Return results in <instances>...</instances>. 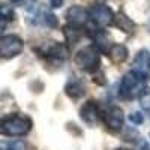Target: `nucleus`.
<instances>
[{
	"label": "nucleus",
	"mask_w": 150,
	"mask_h": 150,
	"mask_svg": "<svg viewBox=\"0 0 150 150\" xmlns=\"http://www.w3.org/2000/svg\"><path fill=\"white\" fill-rule=\"evenodd\" d=\"M33 128V120L23 112H12L0 119V135L5 137H20L27 135Z\"/></svg>",
	"instance_id": "1"
},
{
	"label": "nucleus",
	"mask_w": 150,
	"mask_h": 150,
	"mask_svg": "<svg viewBox=\"0 0 150 150\" xmlns=\"http://www.w3.org/2000/svg\"><path fill=\"white\" fill-rule=\"evenodd\" d=\"M74 62L81 71L95 75L101 71V53L95 47H84L78 50L74 57Z\"/></svg>",
	"instance_id": "2"
},
{
	"label": "nucleus",
	"mask_w": 150,
	"mask_h": 150,
	"mask_svg": "<svg viewBox=\"0 0 150 150\" xmlns=\"http://www.w3.org/2000/svg\"><path fill=\"white\" fill-rule=\"evenodd\" d=\"M144 80L137 75L134 71H129L128 74L123 75V78L120 81L119 86V96L125 101H132V99L138 98V95L141 93V90L144 89Z\"/></svg>",
	"instance_id": "3"
},
{
	"label": "nucleus",
	"mask_w": 150,
	"mask_h": 150,
	"mask_svg": "<svg viewBox=\"0 0 150 150\" xmlns=\"http://www.w3.org/2000/svg\"><path fill=\"white\" fill-rule=\"evenodd\" d=\"M36 53L42 59H45L47 62H50V63L62 65L68 59L69 50L65 44H60L56 41H48V42H44L39 48H36Z\"/></svg>",
	"instance_id": "4"
},
{
	"label": "nucleus",
	"mask_w": 150,
	"mask_h": 150,
	"mask_svg": "<svg viewBox=\"0 0 150 150\" xmlns=\"http://www.w3.org/2000/svg\"><path fill=\"white\" fill-rule=\"evenodd\" d=\"M24 50V41L18 35H3L0 36V59L11 60L18 57Z\"/></svg>",
	"instance_id": "5"
},
{
	"label": "nucleus",
	"mask_w": 150,
	"mask_h": 150,
	"mask_svg": "<svg viewBox=\"0 0 150 150\" xmlns=\"http://www.w3.org/2000/svg\"><path fill=\"white\" fill-rule=\"evenodd\" d=\"M101 120L110 132L119 134L125 126V112L119 105H108L101 111Z\"/></svg>",
	"instance_id": "6"
},
{
	"label": "nucleus",
	"mask_w": 150,
	"mask_h": 150,
	"mask_svg": "<svg viewBox=\"0 0 150 150\" xmlns=\"http://www.w3.org/2000/svg\"><path fill=\"white\" fill-rule=\"evenodd\" d=\"M89 18L92 23L96 24V27H110L114 23V11L105 3L99 2L89 9Z\"/></svg>",
	"instance_id": "7"
},
{
	"label": "nucleus",
	"mask_w": 150,
	"mask_h": 150,
	"mask_svg": "<svg viewBox=\"0 0 150 150\" xmlns=\"http://www.w3.org/2000/svg\"><path fill=\"white\" fill-rule=\"evenodd\" d=\"M131 71H134L137 75H140L144 81L150 80V51L149 50L143 48L135 54Z\"/></svg>",
	"instance_id": "8"
},
{
	"label": "nucleus",
	"mask_w": 150,
	"mask_h": 150,
	"mask_svg": "<svg viewBox=\"0 0 150 150\" xmlns=\"http://www.w3.org/2000/svg\"><path fill=\"white\" fill-rule=\"evenodd\" d=\"M66 21L69 24L78 27H86V24L90 21L89 18V9H86L80 5H72L68 11H66Z\"/></svg>",
	"instance_id": "9"
},
{
	"label": "nucleus",
	"mask_w": 150,
	"mask_h": 150,
	"mask_svg": "<svg viewBox=\"0 0 150 150\" xmlns=\"http://www.w3.org/2000/svg\"><path fill=\"white\" fill-rule=\"evenodd\" d=\"M80 117L81 120L87 125V126H95L98 123V120L101 119V111H99V107L95 101H87L81 105L80 108Z\"/></svg>",
	"instance_id": "10"
},
{
	"label": "nucleus",
	"mask_w": 150,
	"mask_h": 150,
	"mask_svg": "<svg viewBox=\"0 0 150 150\" xmlns=\"http://www.w3.org/2000/svg\"><path fill=\"white\" fill-rule=\"evenodd\" d=\"M65 95L72 99V101H78L86 95V86L84 83L77 78V77H71L68 83L65 84Z\"/></svg>",
	"instance_id": "11"
},
{
	"label": "nucleus",
	"mask_w": 150,
	"mask_h": 150,
	"mask_svg": "<svg viewBox=\"0 0 150 150\" xmlns=\"http://www.w3.org/2000/svg\"><path fill=\"white\" fill-rule=\"evenodd\" d=\"M90 36H92V39H93V47L98 50L99 53H105V54H107L108 50H110V47L112 45L110 35H108L104 29L98 27V29H95V30L90 33Z\"/></svg>",
	"instance_id": "12"
},
{
	"label": "nucleus",
	"mask_w": 150,
	"mask_h": 150,
	"mask_svg": "<svg viewBox=\"0 0 150 150\" xmlns=\"http://www.w3.org/2000/svg\"><path fill=\"white\" fill-rule=\"evenodd\" d=\"M112 26H116L120 32H123V33H128V35H131L132 32H134V29H135V23L125 14V12H122V11H119L117 14H114V23H112Z\"/></svg>",
	"instance_id": "13"
},
{
	"label": "nucleus",
	"mask_w": 150,
	"mask_h": 150,
	"mask_svg": "<svg viewBox=\"0 0 150 150\" xmlns=\"http://www.w3.org/2000/svg\"><path fill=\"white\" fill-rule=\"evenodd\" d=\"M128 54H129L128 48L125 47L123 44H112L110 47V50H108V53H107V56L111 59V62L116 63V65L123 63V62L128 59Z\"/></svg>",
	"instance_id": "14"
},
{
	"label": "nucleus",
	"mask_w": 150,
	"mask_h": 150,
	"mask_svg": "<svg viewBox=\"0 0 150 150\" xmlns=\"http://www.w3.org/2000/svg\"><path fill=\"white\" fill-rule=\"evenodd\" d=\"M83 30L84 27H78V26H74V24H66L63 27V33H65V38L69 44H75L83 35Z\"/></svg>",
	"instance_id": "15"
},
{
	"label": "nucleus",
	"mask_w": 150,
	"mask_h": 150,
	"mask_svg": "<svg viewBox=\"0 0 150 150\" xmlns=\"http://www.w3.org/2000/svg\"><path fill=\"white\" fill-rule=\"evenodd\" d=\"M138 105L144 114L150 117V87H144L141 93L138 95Z\"/></svg>",
	"instance_id": "16"
},
{
	"label": "nucleus",
	"mask_w": 150,
	"mask_h": 150,
	"mask_svg": "<svg viewBox=\"0 0 150 150\" xmlns=\"http://www.w3.org/2000/svg\"><path fill=\"white\" fill-rule=\"evenodd\" d=\"M0 150H26V143L21 140L0 143Z\"/></svg>",
	"instance_id": "17"
},
{
	"label": "nucleus",
	"mask_w": 150,
	"mask_h": 150,
	"mask_svg": "<svg viewBox=\"0 0 150 150\" xmlns=\"http://www.w3.org/2000/svg\"><path fill=\"white\" fill-rule=\"evenodd\" d=\"M0 18L6 20L8 23L12 21L15 18V14H14V9L8 5H0Z\"/></svg>",
	"instance_id": "18"
},
{
	"label": "nucleus",
	"mask_w": 150,
	"mask_h": 150,
	"mask_svg": "<svg viewBox=\"0 0 150 150\" xmlns=\"http://www.w3.org/2000/svg\"><path fill=\"white\" fill-rule=\"evenodd\" d=\"M129 122L134 123V125H143L144 123V116L140 111H134V112L129 114Z\"/></svg>",
	"instance_id": "19"
},
{
	"label": "nucleus",
	"mask_w": 150,
	"mask_h": 150,
	"mask_svg": "<svg viewBox=\"0 0 150 150\" xmlns=\"http://www.w3.org/2000/svg\"><path fill=\"white\" fill-rule=\"evenodd\" d=\"M138 149L140 150H150V146L147 144V141H144L141 137H138Z\"/></svg>",
	"instance_id": "20"
},
{
	"label": "nucleus",
	"mask_w": 150,
	"mask_h": 150,
	"mask_svg": "<svg viewBox=\"0 0 150 150\" xmlns=\"http://www.w3.org/2000/svg\"><path fill=\"white\" fill-rule=\"evenodd\" d=\"M50 6L53 9H59L63 6V0H50Z\"/></svg>",
	"instance_id": "21"
},
{
	"label": "nucleus",
	"mask_w": 150,
	"mask_h": 150,
	"mask_svg": "<svg viewBox=\"0 0 150 150\" xmlns=\"http://www.w3.org/2000/svg\"><path fill=\"white\" fill-rule=\"evenodd\" d=\"M11 2L14 3V5H20V3H23V2H24V0H11Z\"/></svg>",
	"instance_id": "22"
},
{
	"label": "nucleus",
	"mask_w": 150,
	"mask_h": 150,
	"mask_svg": "<svg viewBox=\"0 0 150 150\" xmlns=\"http://www.w3.org/2000/svg\"><path fill=\"white\" fill-rule=\"evenodd\" d=\"M98 2H102L104 3V2H107V0H98Z\"/></svg>",
	"instance_id": "23"
},
{
	"label": "nucleus",
	"mask_w": 150,
	"mask_h": 150,
	"mask_svg": "<svg viewBox=\"0 0 150 150\" xmlns=\"http://www.w3.org/2000/svg\"><path fill=\"white\" fill-rule=\"evenodd\" d=\"M117 150H126V149H117Z\"/></svg>",
	"instance_id": "24"
}]
</instances>
